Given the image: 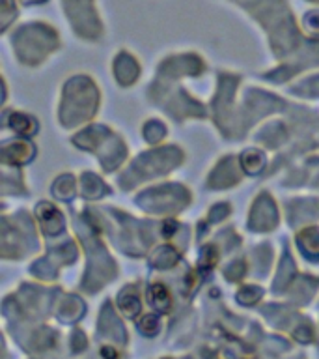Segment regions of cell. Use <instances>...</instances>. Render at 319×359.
<instances>
[{"label": "cell", "instance_id": "cell-1", "mask_svg": "<svg viewBox=\"0 0 319 359\" xmlns=\"http://www.w3.org/2000/svg\"><path fill=\"white\" fill-rule=\"evenodd\" d=\"M151 294H153V303H155L161 311H164V309L168 307V299H170L166 288H162L161 285H155L151 288Z\"/></svg>", "mask_w": 319, "mask_h": 359}]
</instances>
